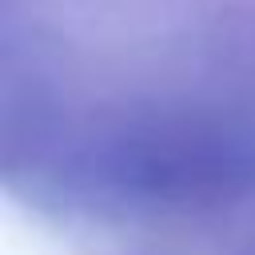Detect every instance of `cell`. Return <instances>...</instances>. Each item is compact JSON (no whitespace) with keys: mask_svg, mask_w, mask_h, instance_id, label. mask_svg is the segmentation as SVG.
<instances>
[{"mask_svg":"<svg viewBox=\"0 0 255 255\" xmlns=\"http://www.w3.org/2000/svg\"><path fill=\"white\" fill-rule=\"evenodd\" d=\"M64 183L120 207H203L255 187V128L207 108L120 112L64 151Z\"/></svg>","mask_w":255,"mask_h":255,"instance_id":"cell-1","label":"cell"}]
</instances>
